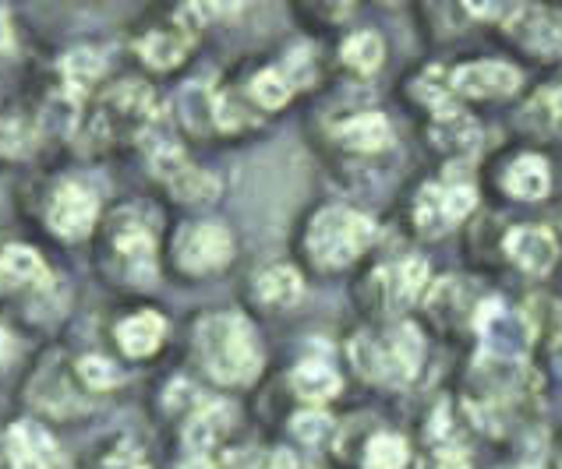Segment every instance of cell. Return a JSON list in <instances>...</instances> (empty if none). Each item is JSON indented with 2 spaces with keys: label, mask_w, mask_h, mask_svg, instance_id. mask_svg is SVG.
Segmentation results:
<instances>
[{
  "label": "cell",
  "mask_w": 562,
  "mask_h": 469,
  "mask_svg": "<svg viewBox=\"0 0 562 469\" xmlns=\"http://www.w3.org/2000/svg\"><path fill=\"white\" fill-rule=\"evenodd\" d=\"M8 357H11V335L8 329H0V364H8Z\"/></svg>",
  "instance_id": "37"
},
{
  "label": "cell",
  "mask_w": 562,
  "mask_h": 469,
  "mask_svg": "<svg viewBox=\"0 0 562 469\" xmlns=\"http://www.w3.org/2000/svg\"><path fill=\"white\" fill-rule=\"evenodd\" d=\"M11 46H14V32H11V19H8V11L0 8V54H11Z\"/></svg>",
  "instance_id": "35"
},
{
  "label": "cell",
  "mask_w": 562,
  "mask_h": 469,
  "mask_svg": "<svg viewBox=\"0 0 562 469\" xmlns=\"http://www.w3.org/2000/svg\"><path fill=\"white\" fill-rule=\"evenodd\" d=\"M294 434L304 445H318V442H326L329 434H333V420L326 413H318V410L297 413L294 416Z\"/></svg>",
  "instance_id": "32"
},
{
  "label": "cell",
  "mask_w": 562,
  "mask_h": 469,
  "mask_svg": "<svg viewBox=\"0 0 562 469\" xmlns=\"http://www.w3.org/2000/svg\"><path fill=\"white\" fill-rule=\"evenodd\" d=\"M4 459L8 469H57L60 451L50 431L32 420H19L4 434Z\"/></svg>",
  "instance_id": "16"
},
{
  "label": "cell",
  "mask_w": 562,
  "mask_h": 469,
  "mask_svg": "<svg viewBox=\"0 0 562 469\" xmlns=\"http://www.w3.org/2000/svg\"><path fill=\"white\" fill-rule=\"evenodd\" d=\"M181 469H227L220 459H213V456H191Z\"/></svg>",
  "instance_id": "36"
},
{
  "label": "cell",
  "mask_w": 562,
  "mask_h": 469,
  "mask_svg": "<svg viewBox=\"0 0 562 469\" xmlns=\"http://www.w3.org/2000/svg\"><path fill=\"white\" fill-rule=\"evenodd\" d=\"M234 424V410L227 402H202V407L188 416L184 424V442L191 448V456H209Z\"/></svg>",
  "instance_id": "22"
},
{
  "label": "cell",
  "mask_w": 562,
  "mask_h": 469,
  "mask_svg": "<svg viewBox=\"0 0 562 469\" xmlns=\"http://www.w3.org/2000/svg\"><path fill=\"white\" fill-rule=\"evenodd\" d=\"M344 64L355 75H375L382 68V57H385V43L379 32L372 28H361L355 36H347L344 50H340Z\"/></svg>",
  "instance_id": "28"
},
{
  "label": "cell",
  "mask_w": 562,
  "mask_h": 469,
  "mask_svg": "<svg viewBox=\"0 0 562 469\" xmlns=\"http://www.w3.org/2000/svg\"><path fill=\"white\" fill-rule=\"evenodd\" d=\"M164 335H167V318L159 311H135V314L121 318L117 329H114L117 346L132 361L153 357V353L164 346Z\"/></svg>",
  "instance_id": "21"
},
{
  "label": "cell",
  "mask_w": 562,
  "mask_h": 469,
  "mask_svg": "<svg viewBox=\"0 0 562 469\" xmlns=\"http://www.w3.org/2000/svg\"><path fill=\"white\" fill-rule=\"evenodd\" d=\"M294 95V82L283 75V68H262L248 78L245 85V100L259 110V113H272L286 106V100Z\"/></svg>",
  "instance_id": "25"
},
{
  "label": "cell",
  "mask_w": 562,
  "mask_h": 469,
  "mask_svg": "<svg viewBox=\"0 0 562 469\" xmlns=\"http://www.w3.org/2000/svg\"><path fill=\"white\" fill-rule=\"evenodd\" d=\"M520 127L535 138H559L562 135V68H555L520 106Z\"/></svg>",
  "instance_id": "17"
},
{
  "label": "cell",
  "mask_w": 562,
  "mask_h": 469,
  "mask_svg": "<svg viewBox=\"0 0 562 469\" xmlns=\"http://www.w3.org/2000/svg\"><path fill=\"white\" fill-rule=\"evenodd\" d=\"M199 22H202V8H178L170 11L167 19H159L146 25L135 36V54L156 71H170L191 54L199 36Z\"/></svg>",
  "instance_id": "9"
},
{
  "label": "cell",
  "mask_w": 562,
  "mask_h": 469,
  "mask_svg": "<svg viewBox=\"0 0 562 469\" xmlns=\"http://www.w3.org/2000/svg\"><path fill=\"white\" fill-rule=\"evenodd\" d=\"M503 254L506 262L531 279H544L559 262V237L544 222H517L503 233Z\"/></svg>",
  "instance_id": "12"
},
{
  "label": "cell",
  "mask_w": 562,
  "mask_h": 469,
  "mask_svg": "<svg viewBox=\"0 0 562 469\" xmlns=\"http://www.w3.org/2000/svg\"><path fill=\"white\" fill-rule=\"evenodd\" d=\"M255 297L262 307H277V311H291L304 297V283L291 265H266L255 276Z\"/></svg>",
  "instance_id": "23"
},
{
  "label": "cell",
  "mask_w": 562,
  "mask_h": 469,
  "mask_svg": "<svg viewBox=\"0 0 562 469\" xmlns=\"http://www.w3.org/2000/svg\"><path fill=\"white\" fill-rule=\"evenodd\" d=\"M75 370H78V381H82L86 388H92V392H103V388L117 385L114 364L103 361V357H82Z\"/></svg>",
  "instance_id": "31"
},
{
  "label": "cell",
  "mask_w": 562,
  "mask_h": 469,
  "mask_svg": "<svg viewBox=\"0 0 562 469\" xmlns=\"http://www.w3.org/2000/svg\"><path fill=\"white\" fill-rule=\"evenodd\" d=\"M100 216L95 194L78 181H60L46 198V226L60 240H82Z\"/></svg>",
  "instance_id": "13"
},
{
  "label": "cell",
  "mask_w": 562,
  "mask_h": 469,
  "mask_svg": "<svg viewBox=\"0 0 562 469\" xmlns=\"http://www.w3.org/2000/svg\"><path fill=\"white\" fill-rule=\"evenodd\" d=\"M411 100L417 106H425L431 117H439V113H449V110H460L457 95H453V85H449V71L446 68H425L411 78Z\"/></svg>",
  "instance_id": "24"
},
{
  "label": "cell",
  "mask_w": 562,
  "mask_h": 469,
  "mask_svg": "<svg viewBox=\"0 0 562 469\" xmlns=\"http://www.w3.org/2000/svg\"><path fill=\"white\" fill-rule=\"evenodd\" d=\"M520 469H538V466H520Z\"/></svg>",
  "instance_id": "40"
},
{
  "label": "cell",
  "mask_w": 562,
  "mask_h": 469,
  "mask_svg": "<svg viewBox=\"0 0 562 469\" xmlns=\"http://www.w3.org/2000/svg\"><path fill=\"white\" fill-rule=\"evenodd\" d=\"M555 237H559V248H562V213H559V219H555Z\"/></svg>",
  "instance_id": "39"
},
{
  "label": "cell",
  "mask_w": 562,
  "mask_h": 469,
  "mask_svg": "<svg viewBox=\"0 0 562 469\" xmlns=\"http://www.w3.org/2000/svg\"><path fill=\"white\" fill-rule=\"evenodd\" d=\"M173 268L188 279L213 276V272L227 268L234 258V237L223 222H188L173 233Z\"/></svg>",
  "instance_id": "8"
},
{
  "label": "cell",
  "mask_w": 562,
  "mask_h": 469,
  "mask_svg": "<svg viewBox=\"0 0 562 469\" xmlns=\"http://www.w3.org/2000/svg\"><path fill=\"white\" fill-rule=\"evenodd\" d=\"M428 141H431V149H436L439 156L453 159V163H457V159H468V156L477 152L481 127H477V121L471 117V113L449 110V113H439V117H431Z\"/></svg>",
  "instance_id": "18"
},
{
  "label": "cell",
  "mask_w": 562,
  "mask_h": 469,
  "mask_svg": "<svg viewBox=\"0 0 562 469\" xmlns=\"http://www.w3.org/2000/svg\"><path fill=\"white\" fill-rule=\"evenodd\" d=\"M492 25L531 60L562 68V8L552 4H495Z\"/></svg>",
  "instance_id": "6"
},
{
  "label": "cell",
  "mask_w": 562,
  "mask_h": 469,
  "mask_svg": "<svg viewBox=\"0 0 562 469\" xmlns=\"http://www.w3.org/2000/svg\"><path fill=\"white\" fill-rule=\"evenodd\" d=\"M40 141V127L25 113H0V159H25Z\"/></svg>",
  "instance_id": "27"
},
{
  "label": "cell",
  "mask_w": 562,
  "mask_h": 469,
  "mask_svg": "<svg viewBox=\"0 0 562 469\" xmlns=\"http://www.w3.org/2000/svg\"><path fill=\"white\" fill-rule=\"evenodd\" d=\"M422 469H474V466H471L468 451H463V448H457L453 442H439L425 456Z\"/></svg>",
  "instance_id": "33"
},
{
  "label": "cell",
  "mask_w": 562,
  "mask_h": 469,
  "mask_svg": "<svg viewBox=\"0 0 562 469\" xmlns=\"http://www.w3.org/2000/svg\"><path fill=\"white\" fill-rule=\"evenodd\" d=\"M195 361L209 378L220 385H251L262 370V346L259 335H255L251 321L231 314V311H216L205 314L195 325Z\"/></svg>",
  "instance_id": "1"
},
{
  "label": "cell",
  "mask_w": 562,
  "mask_h": 469,
  "mask_svg": "<svg viewBox=\"0 0 562 469\" xmlns=\"http://www.w3.org/2000/svg\"><path fill=\"white\" fill-rule=\"evenodd\" d=\"M153 173L184 205H209L220 194L216 176L191 163L173 141H164L159 149H153Z\"/></svg>",
  "instance_id": "11"
},
{
  "label": "cell",
  "mask_w": 562,
  "mask_h": 469,
  "mask_svg": "<svg viewBox=\"0 0 562 469\" xmlns=\"http://www.w3.org/2000/svg\"><path fill=\"white\" fill-rule=\"evenodd\" d=\"M100 254L106 272L124 286H153L156 279V237L135 208H117L103 222Z\"/></svg>",
  "instance_id": "3"
},
{
  "label": "cell",
  "mask_w": 562,
  "mask_h": 469,
  "mask_svg": "<svg viewBox=\"0 0 562 469\" xmlns=\"http://www.w3.org/2000/svg\"><path fill=\"white\" fill-rule=\"evenodd\" d=\"M457 103H503L524 89V75L509 60H468L449 68Z\"/></svg>",
  "instance_id": "10"
},
{
  "label": "cell",
  "mask_w": 562,
  "mask_h": 469,
  "mask_svg": "<svg viewBox=\"0 0 562 469\" xmlns=\"http://www.w3.org/2000/svg\"><path fill=\"white\" fill-rule=\"evenodd\" d=\"M477 208V187L460 176H439L417 187L411 202V226L414 233H422L428 240L446 237L449 230H457L460 222H468Z\"/></svg>",
  "instance_id": "7"
},
{
  "label": "cell",
  "mask_w": 562,
  "mask_h": 469,
  "mask_svg": "<svg viewBox=\"0 0 562 469\" xmlns=\"http://www.w3.org/2000/svg\"><path fill=\"white\" fill-rule=\"evenodd\" d=\"M60 75H64V85H68V95L78 100V95H86L95 78L103 75V57L95 50H71L60 64Z\"/></svg>",
  "instance_id": "29"
},
{
  "label": "cell",
  "mask_w": 562,
  "mask_h": 469,
  "mask_svg": "<svg viewBox=\"0 0 562 469\" xmlns=\"http://www.w3.org/2000/svg\"><path fill=\"white\" fill-rule=\"evenodd\" d=\"M411 462V445L400 434H375L364 445V469H404Z\"/></svg>",
  "instance_id": "30"
},
{
  "label": "cell",
  "mask_w": 562,
  "mask_h": 469,
  "mask_svg": "<svg viewBox=\"0 0 562 469\" xmlns=\"http://www.w3.org/2000/svg\"><path fill=\"white\" fill-rule=\"evenodd\" d=\"M350 357L368 381L404 388L422 375L425 339L411 321H390V325L350 339Z\"/></svg>",
  "instance_id": "2"
},
{
  "label": "cell",
  "mask_w": 562,
  "mask_h": 469,
  "mask_svg": "<svg viewBox=\"0 0 562 469\" xmlns=\"http://www.w3.org/2000/svg\"><path fill=\"white\" fill-rule=\"evenodd\" d=\"M428 289H431V279L422 258H396V262L375 272V294L390 314H404L407 307L428 297Z\"/></svg>",
  "instance_id": "15"
},
{
  "label": "cell",
  "mask_w": 562,
  "mask_h": 469,
  "mask_svg": "<svg viewBox=\"0 0 562 469\" xmlns=\"http://www.w3.org/2000/svg\"><path fill=\"white\" fill-rule=\"evenodd\" d=\"M555 469H562V431H559V438H555Z\"/></svg>",
  "instance_id": "38"
},
{
  "label": "cell",
  "mask_w": 562,
  "mask_h": 469,
  "mask_svg": "<svg viewBox=\"0 0 562 469\" xmlns=\"http://www.w3.org/2000/svg\"><path fill=\"white\" fill-rule=\"evenodd\" d=\"M153 113H156V100L146 89V82L124 78V82L110 85L100 100H95L86 121V138L95 145L132 141L138 135H146V127L153 124Z\"/></svg>",
  "instance_id": "5"
},
{
  "label": "cell",
  "mask_w": 562,
  "mask_h": 469,
  "mask_svg": "<svg viewBox=\"0 0 562 469\" xmlns=\"http://www.w3.org/2000/svg\"><path fill=\"white\" fill-rule=\"evenodd\" d=\"M333 138L347 152L375 156V152L390 149V145H393V127H390V121L382 117V113L364 110V113H350L347 121L336 124L333 127Z\"/></svg>",
  "instance_id": "19"
},
{
  "label": "cell",
  "mask_w": 562,
  "mask_h": 469,
  "mask_svg": "<svg viewBox=\"0 0 562 469\" xmlns=\"http://www.w3.org/2000/svg\"><path fill=\"white\" fill-rule=\"evenodd\" d=\"M291 385L304 402H326L340 392V375L326 361H301L291 375Z\"/></svg>",
  "instance_id": "26"
},
{
  "label": "cell",
  "mask_w": 562,
  "mask_h": 469,
  "mask_svg": "<svg viewBox=\"0 0 562 469\" xmlns=\"http://www.w3.org/2000/svg\"><path fill=\"white\" fill-rule=\"evenodd\" d=\"M95 469H149V462L142 459V451L135 445H117L114 451L95 462Z\"/></svg>",
  "instance_id": "34"
},
{
  "label": "cell",
  "mask_w": 562,
  "mask_h": 469,
  "mask_svg": "<svg viewBox=\"0 0 562 469\" xmlns=\"http://www.w3.org/2000/svg\"><path fill=\"white\" fill-rule=\"evenodd\" d=\"M50 283V268L40 258L36 248L29 244H8L0 248V289L8 294H29Z\"/></svg>",
  "instance_id": "20"
},
{
  "label": "cell",
  "mask_w": 562,
  "mask_h": 469,
  "mask_svg": "<svg viewBox=\"0 0 562 469\" xmlns=\"http://www.w3.org/2000/svg\"><path fill=\"white\" fill-rule=\"evenodd\" d=\"M375 240V222L368 219L358 208H344L333 205L315 213L308 222V233H304V251H308L312 262L323 272H336L355 265L358 258L372 248Z\"/></svg>",
  "instance_id": "4"
},
{
  "label": "cell",
  "mask_w": 562,
  "mask_h": 469,
  "mask_svg": "<svg viewBox=\"0 0 562 469\" xmlns=\"http://www.w3.org/2000/svg\"><path fill=\"white\" fill-rule=\"evenodd\" d=\"M495 187H499L509 202H544L552 191V163L541 152H513L499 163V173H495Z\"/></svg>",
  "instance_id": "14"
}]
</instances>
